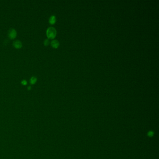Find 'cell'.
I'll return each mask as SVG.
<instances>
[{"mask_svg": "<svg viewBox=\"0 0 159 159\" xmlns=\"http://www.w3.org/2000/svg\"><path fill=\"white\" fill-rule=\"evenodd\" d=\"M46 35L50 39L54 38L56 35V30L53 27L48 28L46 30Z\"/></svg>", "mask_w": 159, "mask_h": 159, "instance_id": "cell-1", "label": "cell"}, {"mask_svg": "<svg viewBox=\"0 0 159 159\" xmlns=\"http://www.w3.org/2000/svg\"><path fill=\"white\" fill-rule=\"evenodd\" d=\"M17 35L16 31L14 29H10L8 31V36L10 39H14Z\"/></svg>", "mask_w": 159, "mask_h": 159, "instance_id": "cell-2", "label": "cell"}, {"mask_svg": "<svg viewBox=\"0 0 159 159\" xmlns=\"http://www.w3.org/2000/svg\"><path fill=\"white\" fill-rule=\"evenodd\" d=\"M13 45L15 48L19 49L22 47V42L20 41L16 40L13 42Z\"/></svg>", "mask_w": 159, "mask_h": 159, "instance_id": "cell-3", "label": "cell"}, {"mask_svg": "<svg viewBox=\"0 0 159 159\" xmlns=\"http://www.w3.org/2000/svg\"><path fill=\"white\" fill-rule=\"evenodd\" d=\"M52 47L54 48H57L59 46V42L56 40H54L51 42Z\"/></svg>", "mask_w": 159, "mask_h": 159, "instance_id": "cell-4", "label": "cell"}, {"mask_svg": "<svg viewBox=\"0 0 159 159\" xmlns=\"http://www.w3.org/2000/svg\"><path fill=\"white\" fill-rule=\"evenodd\" d=\"M56 22V17L55 15H52L49 19V23L51 24H54Z\"/></svg>", "mask_w": 159, "mask_h": 159, "instance_id": "cell-5", "label": "cell"}, {"mask_svg": "<svg viewBox=\"0 0 159 159\" xmlns=\"http://www.w3.org/2000/svg\"><path fill=\"white\" fill-rule=\"evenodd\" d=\"M37 81V78L35 76L32 77L30 79V82L31 84H34L35 83H36Z\"/></svg>", "mask_w": 159, "mask_h": 159, "instance_id": "cell-6", "label": "cell"}, {"mask_svg": "<svg viewBox=\"0 0 159 159\" xmlns=\"http://www.w3.org/2000/svg\"><path fill=\"white\" fill-rule=\"evenodd\" d=\"M50 42H49V40L48 39H46L44 40V44L45 45V46H47L49 45Z\"/></svg>", "mask_w": 159, "mask_h": 159, "instance_id": "cell-7", "label": "cell"}, {"mask_svg": "<svg viewBox=\"0 0 159 159\" xmlns=\"http://www.w3.org/2000/svg\"><path fill=\"white\" fill-rule=\"evenodd\" d=\"M22 84L23 85H26L27 84V82L26 80H23L22 81Z\"/></svg>", "mask_w": 159, "mask_h": 159, "instance_id": "cell-8", "label": "cell"}, {"mask_svg": "<svg viewBox=\"0 0 159 159\" xmlns=\"http://www.w3.org/2000/svg\"><path fill=\"white\" fill-rule=\"evenodd\" d=\"M31 87L30 86H29L28 87V90H30V89H31Z\"/></svg>", "mask_w": 159, "mask_h": 159, "instance_id": "cell-9", "label": "cell"}]
</instances>
